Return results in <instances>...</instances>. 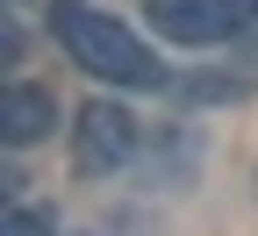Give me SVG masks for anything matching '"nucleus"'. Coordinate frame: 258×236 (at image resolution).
Instances as JSON below:
<instances>
[{
  "label": "nucleus",
  "instance_id": "f257e3e1",
  "mask_svg": "<svg viewBox=\"0 0 258 236\" xmlns=\"http://www.w3.org/2000/svg\"><path fill=\"white\" fill-rule=\"evenodd\" d=\"M50 36L72 50L79 72L108 79V86H122V93H158V86H165L158 50H151L129 22H115V15H101V8H86V0H57V8H50Z\"/></svg>",
  "mask_w": 258,
  "mask_h": 236
},
{
  "label": "nucleus",
  "instance_id": "f03ea898",
  "mask_svg": "<svg viewBox=\"0 0 258 236\" xmlns=\"http://www.w3.org/2000/svg\"><path fill=\"white\" fill-rule=\"evenodd\" d=\"M151 22H158V36L208 50V43L244 36L258 22V0H151Z\"/></svg>",
  "mask_w": 258,
  "mask_h": 236
},
{
  "label": "nucleus",
  "instance_id": "7ed1b4c3",
  "mask_svg": "<svg viewBox=\"0 0 258 236\" xmlns=\"http://www.w3.org/2000/svg\"><path fill=\"white\" fill-rule=\"evenodd\" d=\"M72 158H79V172H115V165H129L137 158V122H129V108L86 100L79 129H72Z\"/></svg>",
  "mask_w": 258,
  "mask_h": 236
},
{
  "label": "nucleus",
  "instance_id": "20e7f679",
  "mask_svg": "<svg viewBox=\"0 0 258 236\" xmlns=\"http://www.w3.org/2000/svg\"><path fill=\"white\" fill-rule=\"evenodd\" d=\"M50 129H57V100H50L43 86L15 79L8 93H0V143H8V150H29V143H43Z\"/></svg>",
  "mask_w": 258,
  "mask_h": 236
},
{
  "label": "nucleus",
  "instance_id": "39448f33",
  "mask_svg": "<svg viewBox=\"0 0 258 236\" xmlns=\"http://www.w3.org/2000/svg\"><path fill=\"white\" fill-rule=\"evenodd\" d=\"M179 108H222V100H244V79H222V72H194L172 86Z\"/></svg>",
  "mask_w": 258,
  "mask_h": 236
},
{
  "label": "nucleus",
  "instance_id": "423d86ee",
  "mask_svg": "<svg viewBox=\"0 0 258 236\" xmlns=\"http://www.w3.org/2000/svg\"><path fill=\"white\" fill-rule=\"evenodd\" d=\"M0 236H57V229H50V215H36V208H8V215H0Z\"/></svg>",
  "mask_w": 258,
  "mask_h": 236
}]
</instances>
